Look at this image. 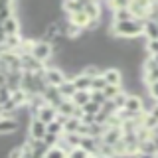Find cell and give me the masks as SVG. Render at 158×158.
<instances>
[{
    "label": "cell",
    "instance_id": "obj_10",
    "mask_svg": "<svg viewBox=\"0 0 158 158\" xmlns=\"http://www.w3.org/2000/svg\"><path fill=\"white\" fill-rule=\"evenodd\" d=\"M71 81H73V85H75L77 91H91V77L79 73V75H75Z\"/></svg>",
    "mask_w": 158,
    "mask_h": 158
},
{
    "label": "cell",
    "instance_id": "obj_22",
    "mask_svg": "<svg viewBox=\"0 0 158 158\" xmlns=\"http://www.w3.org/2000/svg\"><path fill=\"white\" fill-rule=\"evenodd\" d=\"M67 158H91V156H89L83 148H73V150L67 154Z\"/></svg>",
    "mask_w": 158,
    "mask_h": 158
},
{
    "label": "cell",
    "instance_id": "obj_6",
    "mask_svg": "<svg viewBox=\"0 0 158 158\" xmlns=\"http://www.w3.org/2000/svg\"><path fill=\"white\" fill-rule=\"evenodd\" d=\"M36 118H40L42 123L49 125V123H53V121L57 118V109H53V107H49V105H44V107L36 113Z\"/></svg>",
    "mask_w": 158,
    "mask_h": 158
},
{
    "label": "cell",
    "instance_id": "obj_23",
    "mask_svg": "<svg viewBox=\"0 0 158 158\" xmlns=\"http://www.w3.org/2000/svg\"><path fill=\"white\" fill-rule=\"evenodd\" d=\"M146 52L150 53V57L158 56V40H154V42H146Z\"/></svg>",
    "mask_w": 158,
    "mask_h": 158
},
{
    "label": "cell",
    "instance_id": "obj_15",
    "mask_svg": "<svg viewBox=\"0 0 158 158\" xmlns=\"http://www.w3.org/2000/svg\"><path fill=\"white\" fill-rule=\"evenodd\" d=\"M83 6H85V2H65L63 4V10H67L69 16H73L77 12H83Z\"/></svg>",
    "mask_w": 158,
    "mask_h": 158
},
{
    "label": "cell",
    "instance_id": "obj_24",
    "mask_svg": "<svg viewBox=\"0 0 158 158\" xmlns=\"http://www.w3.org/2000/svg\"><path fill=\"white\" fill-rule=\"evenodd\" d=\"M148 93H150L152 99H156V101H158V81L152 83V85H148Z\"/></svg>",
    "mask_w": 158,
    "mask_h": 158
},
{
    "label": "cell",
    "instance_id": "obj_13",
    "mask_svg": "<svg viewBox=\"0 0 158 158\" xmlns=\"http://www.w3.org/2000/svg\"><path fill=\"white\" fill-rule=\"evenodd\" d=\"M18 30H20V22L16 16L8 18L6 22H4V34L6 36H18Z\"/></svg>",
    "mask_w": 158,
    "mask_h": 158
},
{
    "label": "cell",
    "instance_id": "obj_9",
    "mask_svg": "<svg viewBox=\"0 0 158 158\" xmlns=\"http://www.w3.org/2000/svg\"><path fill=\"white\" fill-rule=\"evenodd\" d=\"M83 12L89 16V20H91V22H97L99 16H101V4H97V2H85Z\"/></svg>",
    "mask_w": 158,
    "mask_h": 158
},
{
    "label": "cell",
    "instance_id": "obj_2",
    "mask_svg": "<svg viewBox=\"0 0 158 158\" xmlns=\"http://www.w3.org/2000/svg\"><path fill=\"white\" fill-rule=\"evenodd\" d=\"M52 52H53V46H52V44L44 42V40H40V42H34V48H32V56L36 57L40 63L52 57Z\"/></svg>",
    "mask_w": 158,
    "mask_h": 158
},
{
    "label": "cell",
    "instance_id": "obj_28",
    "mask_svg": "<svg viewBox=\"0 0 158 158\" xmlns=\"http://www.w3.org/2000/svg\"><path fill=\"white\" fill-rule=\"evenodd\" d=\"M154 135H156V136H158V127H156V131H154Z\"/></svg>",
    "mask_w": 158,
    "mask_h": 158
},
{
    "label": "cell",
    "instance_id": "obj_3",
    "mask_svg": "<svg viewBox=\"0 0 158 158\" xmlns=\"http://www.w3.org/2000/svg\"><path fill=\"white\" fill-rule=\"evenodd\" d=\"M44 79H46V83L49 87H59L63 81H65V75H63L61 69L57 67H52V69H46V73H44Z\"/></svg>",
    "mask_w": 158,
    "mask_h": 158
},
{
    "label": "cell",
    "instance_id": "obj_26",
    "mask_svg": "<svg viewBox=\"0 0 158 158\" xmlns=\"http://www.w3.org/2000/svg\"><path fill=\"white\" fill-rule=\"evenodd\" d=\"M136 158H158V156H154V154H142V152H138Z\"/></svg>",
    "mask_w": 158,
    "mask_h": 158
},
{
    "label": "cell",
    "instance_id": "obj_25",
    "mask_svg": "<svg viewBox=\"0 0 158 158\" xmlns=\"http://www.w3.org/2000/svg\"><path fill=\"white\" fill-rule=\"evenodd\" d=\"M8 8H12V4H10V2H4V0H0V12H4V10H8Z\"/></svg>",
    "mask_w": 158,
    "mask_h": 158
},
{
    "label": "cell",
    "instance_id": "obj_5",
    "mask_svg": "<svg viewBox=\"0 0 158 158\" xmlns=\"http://www.w3.org/2000/svg\"><path fill=\"white\" fill-rule=\"evenodd\" d=\"M125 111L131 113V115H140V113H144V103H142L140 95H128Z\"/></svg>",
    "mask_w": 158,
    "mask_h": 158
},
{
    "label": "cell",
    "instance_id": "obj_17",
    "mask_svg": "<svg viewBox=\"0 0 158 158\" xmlns=\"http://www.w3.org/2000/svg\"><path fill=\"white\" fill-rule=\"evenodd\" d=\"M46 158H67V152L63 150L61 146H53V148H49V150H48Z\"/></svg>",
    "mask_w": 158,
    "mask_h": 158
},
{
    "label": "cell",
    "instance_id": "obj_8",
    "mask_svg": "<svg viewBox=\"0 0 158 158\" xmlns=\"http://www.w3.org/2000/svg\"><path fill=\"white\" fill-rule=\"evenodd\" d=\"M142 36L146 38V42H154V40H158V24L152 22V20H146Z\"/></svg>",
    "mask_w": 158,
    "mask_h": 158
},
{
    "label": "cell",
    "instance_id": "obj_18",
    "mask_svg": "<svg viewBox=\"0 0 158 158\" xmlns=\"http://www.w3.org/2000/svg\"><path fill=\"white\" fill-rule=\"evenodd\" d=\"M99 111H101V107H99L97 103H93V101H89L87 105L83 107V113H85V115H91V117L99 115Z\"/></svg>",
    "mask_w": 158,
    "mask_h": 158
},
{
    "label": "cell",
    "instance_id": "obj_29",
    "mask_svg": "<svg viewBox=\"0 0 158 158\" xmlns=\"http://www.w3.org/2000/svg\"><path fill=\"white\" fill-rule=\"evenodd\" d=\"M156 24H158V22H156Z\"/></svg>",
    "mask_w": 158,
    "mask_h": 158
},
{
    "label": "cell",
    "instance_id": "obj_27",
    "mask_svg": "<svg viewBox=\"0 0 158 158\" xmlns=\"http://www.w3.org/2000/svg\"><path fill=\"white\" fill-rule=\"evenodd\" d=\"M2 117H4V111H2V105H0V121H2Z\"/></svg>",
    "mask_w": 158,
    "mask_h": 158
},
{
    "label": "cell",
    "instance_id": "obj_11",
    "mask_svg": "<svg viewBox=\"0 0 158 158\" xmlns=\"http://www.w3.org/2000/svg\"><path fill=\"white\" fill-rule=\"evenodd\" d=\"M71 101H73V105L77 109H83L89 101H91V91H77L75 95L71 97Z\"/></svg>",
    "mask_w": 158,
    "mask_h": 158
},
{
    "label": "cell",
    "instance_id": "obj_12",
    "mask_svg": "<svg viewBox=\"0 0 158 158\" xmlns=\"http://www.w3.org/2000/svg\"><path fill=\"white\" fill-rule=\"evenodd\" d=\"M57 89H59V93H61V97H63V99H71V97L77 93V89H75V85H73L71 79H65V81H63Z\"/></svg>",
    "mask_w": 158,
    "mask_h": 158
},
{
    "label": "cell",
    "instance_id": "obj_4",
    "mask_svg": "<svg viewBox=\"0 0 158 158\" xmlns=\"http://www.w3.org/2000/svg\"><path fill=\"white\" fill-rule=\"evenodd\" d=\"M46 135H48V125L46 123H42L40 118L30 121V136H32L34 140H44Z\"/></svg>",
    "mask_w": 158,
    "mask_h": 158
},
{
    "label": "cell",
    "instance_id": "obj_14",
    "mask_svg": "<svg viewBox=\"0 0 158 158\" xmlns=\"http://www.w3.org/2000/svg\"><path fill=\"white\" fill-rule=\"evenodd\" d=\"M79 127H81V121L79 118H67L65 125H63V132L65 135H75V132H79Z\"/></svg>",
    "mask_w": 158,
    "mask_h": 158
},
{
    "label": "cell",
    "instance_id": "obj_19",
    "mask_svg": "<svg viewBox=\"0 0 158 158\" xmlns=\"http://www.w3.org/2000/svg\"><path fill=\"white\" fill-rule=\"evenodd\" d=\"M91 101L97 103L99 107H103L107 103V97H105V93H103V91H91Z\"/></svg>",
    "mask_w": 158,
    "mask_h": 158
},
{
    "label": "cell",
    "instance_id": "obj_1",
    "mask_svg": "<svg viewBox=\"0 0 158 158\" xmlns=\"http://www.w3.org/2000/svg\"><path fill=\"white\" fill-rule=\"evenodd\" d=\"M113 32L117 34L118 38L125 40H135L138 36H142L144 32V22L142 20H128V22H115L113 24Z\"/></svg>",
    "mask_w": 158,
    "mask_h": 158
},
{
    "label": "cell",
    "instance_id": "obj_21",
    "mask_svg": "<svg viewBox=\"0 0 158 158\" xmlns=\"http://www.w3.org/2000/svg\"><path fill=\"white\" fill-rule=\"evenodd\" d=\"M105 97H107V101H113V99H115L118 93H121V87H113V85H107L105 87Z\"/></svg>",
    "mask_w": 158,
    "mask_h": 158
},
{
    "label": "cell",
    "instance_id": "obj_7",
    "mask_svg": "<svg viewBox=\"0 0 158 158\" xmlns=\"http://www.w3.org/2000/svg\"><path fill=\"white\" fill-rule=\"evenodd\" d=\"M103 79L107 81V85L121 87V83H123V73L118 71V69L111 67V69H105V71H103Z\"/></svg>",
    "mask_w": 158,
    "mask_h": 158
},
{
    "label": "cell",
    "instance_id": "obj_16",
    "mask_svg": "<svg viewBox=\"0 0 158 158\" xmlns=\"http://www.w3.org/2000/svg\"><path fill=\"white\" fill-rule=\"evenodd\" d=\"M105 87H107V81L103 79V73L99 77L91 79V91H105Z\"/></svg>",
    "mask_w": 158,
    "mask_h": 158
},
{
    "label": "cell",
    "instance_id": "obj_20",
    "mask_svg": "<svg viewBox=\"0 0 158 158\" xmlns=\"http://www.w3.org/2000/svg\"><path fill=\"white\" fill-rule=\"evenodd\" d=\"M61 131H63V125L57 121V118H56L53 123H49V125H48V132H49V135H57V136H59V135H61Z\"/></svg>",
    "mask_w": 158,
    "mask_h": 158
}]
</instances>
